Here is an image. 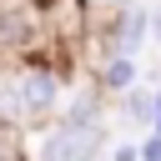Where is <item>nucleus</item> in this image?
I'll return each mask as SVG.
<instances>
[{
	"mask_svg": "<svg viewBox=\"0 0 161 161\" xmlns=\"http://www.w3.org/2000/svg\"><path fill=\"white\" fill-rule=\"evenodd\" d=\"M101 141H106L101 121H65L40 141V161H91Z\"/></svg>",
	"mask_w": 161,
	"mask_h": 161,
	"instance_id": "nucleus-1",
	"label": "nucleus"
},
{
	"mask_svg": "<svg viewBox=\"0 0 161 161\" xmlns=\"http://www.w3.org/2000/svg\"><path fill=\"white\" fill-rule=\"evenodd\" d=\"M10 91H15V111H10V116H20V121H40V116L55 106L60 80H55L50 65H25V70L10 80Z\"/></svg>",
	"mask_w": 161,
	"mask_h": 161,
	"instance_id": "nucleus-2",
	"label": "nucleus"
},
{
	"mask_svg": "<svg viewBox=\"0 0 161 161\" xmlns=\"http://www.w3.org/2000/svg\"><path fill=\"white\" fill-rule=\"evenodd\" d=\"M146 15L131 5V10H121V20H116V55H126L131 60V50H141V40H146Z\"/></svg>",
	"mask_w": 161,
	"mask_h": 161,
	"instance_id": "nucleus-3",
	"label": "nucleus"
},
{
	"mask_svg": "<svg viewBox=\"0 0 161 161\" xmlns=\"http://www.w3.org/2000/svg\"><path fill=\"white\" fill-rule=\"evenodd\" d=\"M101 86H106V91H121V96H126V91L136 86V65H131L126 55H116V60H111V65L101 70Z\"/></svg>",
	"mask_w": 161,
	"mask_h": 161,
	"instance_id": "nucleus-4",
	"label": "nucleus"
},
{
	"mask_svg": "<svg viewBox=\"0 0 161 161\" xmlns=\"http://www.w3.org/2000/svg\"><path fill=\"white\" fill-rule=\"evenodd\" d=\"M126 116H131V126H151V116H156V101H151L146 91H126Z\"/></svg>",
	"mask_w": 161,
	"mask_h": 161,
	"instance_id": "nucleus-5",
	"label": "nucleus"
},
{
	"mask_svg": "<svg viewBox=\"0 0 161 161\" xmlns=\"http://www.w3.org/2000/svg\"><path fill=\"white\" fill-rule=\"evenodd\" d=\"M136 156H141V161H161V136L151 131V136H146V141L136 146Z\"/></svg>",
	"mask_w": 161,
	"mask_h": 161,
	"instance_id": "nucleus-6",
	"label": "nucleus"
},
{
	"mask_svg": "<svg viewBox=\"0 0 161 161\" xmlns=\"http://www.w3.org/2000/svg\"><path fill=\"white\" fill-rule=\"evenodd\" d=\"M91 5H101V10H116V15H121V10H131V0H91Z\"/></svg>",
	"mask_w": 161,
	"mask_h": 161,
	"instance_id": "nucleus-7",
	"label": "nucleus"
},
{
	"mask_svg": "<svg viewBox=\"0 0 161 161\" xmlns=\"http://www.w3.org/2000/svg\"><path fill=\"white\" fill-rule=\"evenodd\" d=\"M116 161H141V156H136L131 146H121V151H116Z\"/></svg>",
	"mask_w": 161,
	"mask_h": 161,
	"instance_id": "nucleus-8",
	"label": "nucleus"
},
{
	"mask_svg": "<svg viewBox=\"0 0 161 161\" xmlns=\"http://www.w3.org/2000/svg\"><path fill=\"white\" fill-rule=\"evenodd\" d=\"M151 126H156V136H161V96H156V116H151Z\"/></svg>",
	"mask_w": 161,
	"mask_h": 161,
	"instance_id": "nucleus-9",
	"label": "nucleus"
},
{
	"mask_svg": "<svg viewBox=\"0 0 161 161\" xmlns=\"http://www.w3.org/2000/svg\"><path fill=\"white\" fill-rule=\"evenodd\" d=\"M0 161H25V156H20L15 146H10V151H0Z\"/></svg>",
	"mask_w": 161,
	"mask_h": 161,
	"instance_id": "nucleus-10",
	"label": "nucleus"
},
{
	"mask_svg": "<svg viewBox=\"0 0 161 161\" xmlns=\"http://www.w3.org/2000/svg\"><path fill=\"white\" fill-rule=\"evenodd\" d=\"M0 151H10V131L5 126H0Z\"/></svg>",
	"mask_w": 161,
	"mask_h": 161,
	"instance_id": "nucleus-11",
	"label": "nucleus"
},
{
	"mask_svg": "<svg viewBox=\"0 0 161 161\" xmlns=\"http://www.w3.org/2000/svg\"><path fill=\"white\" fill-rule=\"evenodd\" d=\"M151 25H156V35H161V15H156V20H151Z\"/></svg>",
	"mask_w": 161,
	"mask_h": 161,
	"instance_id": "nucleus-12",
	"label": "nucleus"
},
{
	"mask_svg": "<svg viewBox=\"0 0 161 161\" xmlns=\"http://www.w3.org/2000/svg\"><path fill=\"white\" fill-rule=\"evenodd\" d=\"M40 5H60V0H40Z\"/></svg>",
	"mask_w": 161,
	"mask_h": 161,
	"instance_id": "nucleus-13",
	"label": "nucleus"
}]
</instances>
